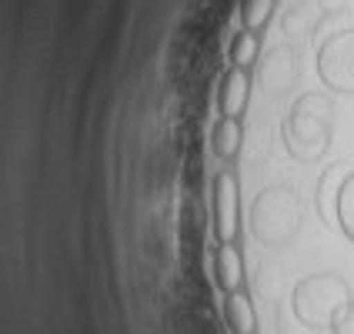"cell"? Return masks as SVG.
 <instances>
[{
	"instance_id": "cell-8",
	"label": "cell",
	"mask_w": 354,
	"mask_h": 334,
	"mask_svg": "<svg viewBox=\"0 0 354 334\" xmlns=\"http://www.w3.org/2000/svg\"><path fill=\"white\" fill-rule=\"evenodd\" d=\"M257 54H261V34H254V30L234 34V40H231V67L251 71L257 64Z\"/></svg>"
},
{
	"instance_id": "cell-1",
	"label": "cell",
	"mask_w": 354,
	"mask_h": 334,
	"mask_svg": "<svg viewBox=\"0 0 354 334\" xmlns=\"http://www.w3.org/2000/svg\"><path fill=\"white\" fill-rule=\"evenodd\" d=\"M211 214L221 244H237L241 237V187L234 167H221L211 184Z\"/></svg>"
},
{
	"instance_id": "cell-4",
	"label": "cell",
	"mask_w": 354,
	"mask_h": 334,
	"mask_svg": "<svg viewBox=\"0 0 354 334\" xmlns=\"http://www.w3.org/2000/svg\"><path fill=\"white\" fill-rule=\"evenodd\" d=\"M248 100H251V71L227 67L224 77H221V91H217L221 118H244Z\"/></svg>"
},
{
	"instance_id": "cell-6",
	"label": "cell",
	"mask_w": 354,
	"mask_h": 334,
	"mask_svg": "<svg viewBox=\"0 0 354 334\" xmlns=\"http://www.w3.org/2000/svg\"><path fill=\"white\" fill-rule=\"evenodd\" d=\"M224 317L231 324L234 334H254L257 331V315H254V304H251V295L241 288L234 295H227L224 301Z\"/></svg>"
},
{
	"instance_id": "cell-3",
	"label": "cell",
	"mask_w": 354,
	"mask_h": 334,
	"mask_svg": "<svg viewBox=\"0 0 354 334\" xmlns=\"http://www.w3.org/2000/svg\"><path fill=\"white\" fill-rule=\"evenodd\" d=\"M321 77L337 91H354V30L337 34L324 50H321Z\"/></svg>"
},
{
	"instance_id": "cell-2",
	"label": "cell",
	"mask_w": 354,
	"mask_h": 334,
	"mask_svg": "<svg viewBox=\"0 0 354 334\" xmlns=\"http://www.w3.org/2000/svg\"><path fill=\"white\" fill-rule=\"evenodd\" d=\"M321 114H331V104L321 98H304L295 107V118L288 120V138H291V151L301 158H315L317 151H324L328 144V124H321Z\"/></svg>"
},
{
	"instance_id": "cell-7",
	"label": "cell",
	"mask_w": 354,
	"mask_h": 334,
	"mask_svg": "<svg viewBox=\"0 0 354 334\" xmlns=\"http://www.w3.org/2000/svg\"><path fill=\"white\" fill-rule=\"evenodd\" d=\"M241 140H244V124L241 118H221L214 124V134H211V147L221 160H234L241 154Z\"/></svg>"
},
{
	"instance_id": "cell-10",
	"label": "cell",
	"mask_w": 354,
	"mask_h": 334,
	"mask_svg": "<svg viewBox=\"0 0 354 334\" xmlns=\"http://www.w3.org/2000/svg\"><path fill=\"white\" fill-rule=\"evenodd\" d=\"M341 221H344V231L354 237V177L341 191Z\"/></svg>"
},
{
	"instance_id": "cell-9",
	"label": "cell",
	"mask_w": 354,
	"mask_h": 334,
	"mask_svg": "<svg viewBox=\"0 0 354 334\" xmlns=\"http://www.w3.org/2000/svg\"><path fill=\"white\" fill-rule=\"evenodd\" d=\"M274 3L277 0H241V27L261 34L274 17Z\"/></svg>"
},
{
	"instance_id": "cell-5",
	"label": "cell",
	"mask_w": 354,
	"mask_h": 334,
	"mask_svg": "<svg viewBox=\"0 0 354 334\" xmlns=\"http://www.w3.org/2000/svg\"><path fill=\"white\" fill-rule=\"evenodd\" d=\"M214 271H217V288L224 295H234L244 288V257L237 244H221L214 254Z\"/></svg>"
}]
</instances>
